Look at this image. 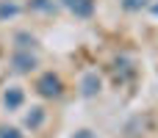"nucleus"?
Instances as JSON below:
<instances>
[{
  "instance_id": "nucleus-1",
  "label": "nucleus",
  "mask_w": 158,
  "mask_h": 138,
  "mask_svg": "<svg viewBox=\"0 0 158 138\" xmlns=\"http://www.w3.org/2000/svg\"><path fill=\"white\" fill-rule=\"evenodd\" d=\"M33 91L42 97V100H58L64 94V80L58 77V72H42L33 83Z\"/></svg>"
},
{
  "instance_id": "nucleus-2",
  "label": "nucleus",
  "mask_w": 158,
  "mask_h": 138,
  "mask_svg": "<svg viewBox=\"0 0 158 138\" xmlns=\"http://www.w3.org/2000/svg\"><path fill=\"white\" fill-rule=\"evenodd\" d=\"M8 66L17 72V75H28L39 66V58L33 55V50H22V47H14L11 50V58H8Z\"/></svg>"
},
{
  "instance_id": "nucleus-3",
  "label": "nucleus",
  "mask_w": 158,
  "mask_h": 138,
  "mask_svg": "<svg viewBox=\"0 0 158 138\" xmlns=\"http://www.w3.org/2000/svg\"><path fill=\"white\" fill-rule=\"evenodd\" d=\"M61 6L72 14V17H78V19H89L92 14H94V0H61Z\"/></svg>"
},
{
  "instance_id": "nucleus-4",
  "label": "nucleus",
  "mask_w": 158,
  "mask_h": 138,
  "mask_svg": "<svg viewBox=\"0 0 158 138\" xmlns=\"http://www.w3.org/2000/svg\"><path fill=\"white\" fill-rule=\"evenodd\" d=\"M25 105V91H22V86H8L6 91H3V108L6 111H19Z\"/></svg>"
},
{
  "instance_id": "nucleus-5",
  "label": "nucleus",
  "mask_w": 158,
  "mask_h": 138,
  "mask_svg": "<svg viewBox=\"0 0 158 138\" xmlns=\"http://www.w3.org/2000/svg\"><path fill=\"white\" fill-rule=\"evenodd\" d=\"M100 89H103V80L97 72H86L81 77V94L83 97H94V94H100Z\"/></svg>"
},
{
  "instance_id": "nucleus-6",
  "label": "nucleus",
  "mask_w": 158,
  "mask_h": 138,
  "mask_svg": "<svg viewBox=\"0 0 158 138\" xmlns=\"http://www.w3.org/2000/svg\"><path fill=\"white\" fill-rule=\"evenodd\" d=\"M44 119H47L44 108H42V105H36V108H31V111L25 113V127H28V130H39V127L44 124Z\"/></svg>"
},
{
  "instance_id": "nucleus-7",
  "label": "nucleus",
  "mask_w": 158,
  "mask_h": 138,
  "mask_svg": "<svg viewBox=\"0 0 158 138\" xmlns=\"http://www.w3.org/2000/svg\"><path fill=\"white\" fill-rule=\"evenodd\" d=\"M22 8L14 3V0H0V19H11V17H17Z\"/></svg>"
},
{
  "instance_id": "nucleus-8",
  "label": "nucleus",
  "mask_w": 158,
  "mask_h": 138,
  "mask_svg": "<svg viewBox=\"0 0 158 138\" xmlns=\"http://www.w3.org/2000/svg\"><path fill=\"white\" fill-rule=\"evenodd\" d=\"M14 47H22V50H33V47H36V39H33V36H28L25 30H19V33L14 36Z\"/></svg>"
},
{
  "instance_id": "nucleus-9",
  "label": "nucleus",
  "mask_w": 158,
  "mask_h": 138,
  "mask_svg": "<svg viewBox=\"0 0 158 138\" xmlns=\"http://www.w3.org/2000/svg\"><path fill=\"white\" fill-rule=\"evenodd\" d=\"M28 8H31V11H44V14H50V11L56 8V3H53V0H31Z\"/></svg>"
},
{
  "instance_id": "nucleus-10",
  "label": "nucleus",
  "mask_w": 158,
  "mask_h": 138,
  "mask_svg": "<svg viewBox=\"0 0 158 138\" xmlns=\"http://www.w3.org/2000/svg\"><path fill=\"white\" fill-rule=\"evenodd\" d=\"M119 6H122L125 11H131V14H133V11L147 8V6H150V0H119Z\"/></svg>"
},
{
  "instance_id": "nucleus-11",
  "label": "nucleus",
  "mask_w": 158,
  "mask_h": 138,
  "mask_svg": "<svg viewBox=\"0 0 158 138\" xmlns=\"http://www.w3.org/2000/svg\"><path fill=\"white\" fill-rule=\"evenodd\" d=\"M0 138H25V133H19V127H11V124H0Z\"/></svg>"
},
{
  "instance_id": "nucleus-12",
  "label": "nucleus",
  "mask_w": 158,
  "mask_h": 138,
  "mask_svg": "<svg viewBox=\"0 0 158 138\" xmlns=\"http://www.w3.org/2000/svg\"><path fill=\"white\" fill-rule=\"evenodd\" d=\"M72 138H97V136H94L92 130H78V133H75Z\"/></svg>"
}]
</instances>
